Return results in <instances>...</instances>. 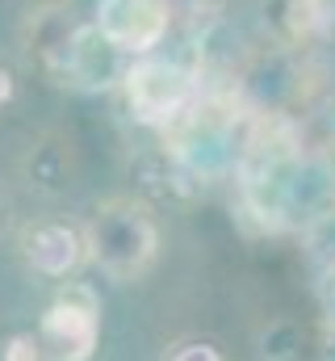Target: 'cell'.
<instances>
[{
  "mask_svg": "<svg viewBox=\"0 0 335 361\" xmlns=\"http://www.w3.org/2000/svg\"><path fill=\"white\" fill-rule=\"evenodd\" d=\"M84 235H88V257L113 281L143 277L160 252V227L151 210L134 197H109L105 206H96Z\"/></svg>",
  "mask_w": 335,
  "mask_h": 361,
  "instance_id": "6da1fadb",
  "label": "cell"
},
{
  "mask_svg": "<svg viewBox=\"0 0 335 361\" xmlns=\"http://www.w3.org/2000/svg\"><path fill=\"white\" fill-rule=\"evenodd\" d=\"M122 89H126L134 122H143V126H172L197 109V76L172 59L130 63L122 76Z\"/></svg>",
  "mask_w": 335,
  "mask_h": 361,
  "instance_id": "7a4b0ae2",
  "label": "cell"
},
{
  "mask_svg": "<svg viewBox=\"0 0 335 361\" xmlns=\"http://www.w3.org/2000/svg\"><path fill=\"white\" fill-rule=\"evenodd\" d=\"M38 345L46 361H88L101 341V307L88 286H68L38 319Z\"/></svg>",
  "mask_w": 335,
  "mask_h": 361,
  "instance_id": "3957f363",
  "label": "cell"
},
{
  "mask_svg": "<svg viewBox=\"0 0 335 361\" xmlns=\"http://www.w3.org/2000/svg\"><path fill=\"white\" fill-rule=\"evenodd\" d=\"M168 0H101L96 4V30L122 51V55H147L168 34Z\"/></svg>",
  "mask_w": 335,
  "mask_h": 361,
  "instance_id": "277c9868",
  "label": "cell"
},
{
  "mask_svg": "<svg viewBox=\"0 0 335 361\" xmlns=\"http://www.w3.org/2000/svg\"><path fill=\"white\" fill-rule=\"evenodd\" d=\"M21 257L34 273L59 281V277H72L88 261V235H84V227L68 223V219H42V223L25 227Z\"/></svg>",
  "mask_w": 335,
  "mask_h": 361,
  "instance_id": "5b68a950",
  "label": "cell"
},
{
  "mask_svg": "<svg viewBox=\"0 0 335 361\" xmlns=\"http://www.w3.org/2000/svg\"><path fill=\"white\" fill-rule=\"evenodd\" d=\"M0 361H46V353H42L34 332H13L0 349Z\"/></svg>",
  "mask_w": 335,
  "mask_h": 361,
  "instance_id": "8992f818",
  "label": "cell"
},
{
  "mask_svg": "<svg viewBox=\"0 0 335 361\" xmlns=\"http://www.w3.org/2000/svg\"><path fill=\"white\" fill-rule=\"evenodd\" d=\"M164 361H222V357H218V349L206 345V341H180V345H172L164 353Z\"/></svg>",
  "mask_w": 335,
  "mask_h": 361,
  "instance_id": "52a82bcc",
  "label": "cell"
},
{
  "mask_svg": "<svg viewBox=\"0 0 335 361\" xmlns=\"http://www.w3.org/2000/svg\"><path fill=\"white\" fill-rule=\"evenodd\" d=\"M13 101V72L0 63V105H8Z\"/></svg>",
  "mask_w": 335,
  "mask_h": 361,
  "instance_id": "ba28073f",
  "label": "cell"
},
{
  "mask_svg": "<svg viewBox=\"0 0 335 361\" xmlns=\"http://www.w3.org/2000/svg\"><path fill=\"white\" fill-rule=\"evenodd\" d=\"M4 227H8V193L0 189V231H4Z\"/></svg>",
  "mask_w": 335,
  "mask_h": 361,
  "instance_id": "9c48e42d",
  "label": "cell"
}]
</instances>
